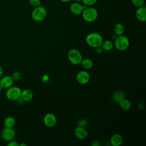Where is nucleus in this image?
I'll return each mask as SVG.
<instances>
[{"label":"nucleus","instance_id":"1","mask_svg":"<svg viewBox=\"0 0 146 146\" xmlns=\"http://www.w3.org/2000/svg\"><path fill=\"white\" fill-rule=\"evenodd\" d=\"M103 39L102 35L96 33H91L86 38V43L91 47L96 48L101 46Z\"/></svg>","mask_w":146,"mask_h":146},{"label":"nucleus","instance_id":"2","mask_svg":"<svg viewBox=\"0 0 146 146\" xmlns=\"http://www.w3.org/2000/svg\"><path fill=\"white\" fill-rule=\"evenodd\" d=\"M47 16L46 9L42 6L35 7L31 12V18L35 22L43 21Z\"/></svg>","mask_w":146,"mask_h":146},{"label":"nucleus","instance_id":"3","mask_svg":"<svg viewBox=\"0 0 146 146\" xmlns=\"http://www.w3.org/2000/svg\"><path fill=\"white\" fill-rule=\"evenodd\" d=\"M82 14L84 20L88 22H92L95 21L98 16V11L95 8L91 7H87L84 9Z\"/></svg>","mask_w":146,"mask_h":146},{"label":"nucleus","instance_id":"4","mask_svg":"<svg viewBox=\"0 0 146 146\" xmlns=\"http://www.w3.org/2000/svg\"><path fill=\"white\" fill-rule=\"evenodd\" d=\"M21 89L17 86H11L7 89L6 97L10 101H17L21 98Z\"/></svg>","mask_w":146,"mask_h":146},{"label":"nucleus","instance_id":"5","mask_svg":"<svg viewBox=\"0 0 146 146\" xmlns=\"http://www.w3.org/2000/svg\"><path fill=\"white\" fill-rule=\"evenodd\" d=\"M116 48L119 51H124L127 50L129 46V41L127 37L124 35L117 36L114 42Z\"/></svg>","mask_w":146,"mask_h":146},{"label":"nucleus","instance_id":"6","mask_svg":"<svg viewBox=\"0 0 146 146\" xmlns=\"http://www.w3.org/2000/svg\"><path fill=\"white\" fill-rule=\"evenodd\" d=\"M68 59L70 62L74 65L80 64L83 56L80 52L77 49H71L68 52Z\"/></svg>","mask_w":146,"mask_h":146},{"label":"nucleus","instance_id":"7","mask_svg":"<svg viewBox=\"0 0 146 146\" xmlns=\"http://www.w3.org/2000/svg\"><path fill=\"white\" fill-rule=\"evenodd\" d=\"M1 137L6 141H10L14 139L16 136V131L13 128L5 127L1 131Z\"/></svg>","mask_w":146,"mask_h":146},{"label":"nucleus","instance_id":"8","mask_svg":"<svg viewBox=\"0 0 146 146\" xmlns=\"http://www.w3.org/2000/svg\"><path fill=\"white\" fill-rule=\"evenodd\" d=\"M43 123L48 128L53 127L56 123V116L51 113L46 114L43 117Z\"/></svg>","mask_w":146,"mask_h":146},{"label":"nucleus","instance_id":"9","mask_svg":"<svg viewBox=\"0 0 146 146\" xmlns=\"http://www.w3.org/2000/svg\"><path fill=\"white\" fill-rule=\"evenodd\" d=\"M90 79V74L87 71L84 70L79 71L76 75V80L78 82L81 84H85L89 82Z\"/></svg>","mask_w":146,"mask_h":146},{"label":"nucleus","instance_id":"10","mask_svg":"<svg viewBox=\"0 0 146 146\" xmlns=\"http://www.w3.org/2000/svg\"><path fill=\"white\" fill-rule=\"evenodd\" d=\"M74 133L76 138L80 140H84L88 136V132L85 127L78 126L75 129Z\"/></svg>","mask_w":146,"mask_h":146},{"label":"nucleus","instance_id":"11","mask_svg":"<svg viewBox=\"0 0 146 146\" xmlns=\"http://www.w3.org/2000/svg\"><path fill=\"white\" fill-rule=\"evenodd\" d=\"M136 17L141 22H144L146 21V7L144 6L137 7L136 11Z\"/></svg>","mask_w":146,"mask_h":146},{"label":"nucleus","instance_id":"12","mask_svg":"<svg viewBox=\"0 0 146 146\" xmlns=\"http://www.w3.org/2000/svg\"><path fill=\"white\" fill-rule=\"evenodd\" d=\"M14 80L11 78V76L7 75L3 76L0 79V83L3 88L7 89L11 87L14 83Z\"/></svg>","mask_w":146,"mask_h":146},{"label":"nucleus","instance_id":"13","mask_svg":"<svg viewBox=\"0 0 146 146\" xmlns=\"http://www.w3.org/2000/svg\"><path fill=\"white\" fill-rule=\"evenodd\" d=\"M70 10L71 12L75 15H80L83 11V5L79 2H74L71 4Z\"/></svg>","mask_w":146,"mask_h":146},{"label":"nucleus","instance_id":"14","mask_svg":"<svg viewBox=\"0 0 146 146\" xmlns=\"http://www.w3.org/2000/svg\"><path fill=\"white\" fill-rule=\"evenodd\" d=\"M123 137L118 133L113 135L110 139V144L112 146H120L123 143Z\"/></svg>","mask_w":146,"mask_h":146},{"label":"nucleus","instance_id":"15","mask_svg":"<svg viewBox=\"0 0 146 146\" xmlns=\"http://www.w3.org/2000/svg\"><path fill=\"white\" fill-rule=\"evenodd\" d=\"M21 98L25 102H29L33 98V93L30 90L25 89L21 91Z\"/></svg>","mask_w":146,"mask_h":146},{"label":"nucleus","instance_id":"16","mask_svg":"<svg viewBox=\"0 0 146 146\" xmlns=\"http://www.w3.org/2000/svg\"><path fill=\"white\" fill-rule=\"evenodd\" d=\"M15 124V119L11 116L6 117L3 121V125L6 128H14Z\"/></svg>","mask_w":146,"mask_h":146},{"label":"nucleus","instance_id":"17","mask_svg":"<svg viewBox=\"0 0 146 146\" xmlns=\"http://www.w3.org/2000/svg\"><path fill=\"white\" fill-rule=\"evenodd\" d=\"M119 103L120 107L124 111H128L131 108L132 105L131 102L129 100L125 99V98L123 99L121 101H120Z\"/></svg>","mask_w":146,"mask_h":146},{"label":"nucleus","instance_id":"18","mask_svg":"<svg viewBox=\"0 0 146 146\" xmlns=\"http://www.w3.org/2000/svg\"><path fill=\"white\" fill-rule=\"evenodd\" d=\"M125 98V94L121 91H117L115 92L112 95V99L115 102L119 103L123 99Z\"/></svg>","mask_w":146,"mask_h":146},{"label":"nucleus","instance_id":"19","mask_svg":"<svg viewBox=\"0 0 146 146\" xmlns=\"http://www.w3.org/2000/svg\"><path fill=\"white\" fill-rule=\"evenodd\" d=\"M100 47H102L103 50L108 51L112 49V48L113 47V43L112 41H111L110 40H103Z\"/></svg>","mask_w":146,"mask_h":146},{"label":"nucleus","instance_id":"20","mask_svg":"<svg viewBox=\"0 0 146 146\" xmlns=\"http://www.w3.org/2000/svg\"><path fill=\"white\" fill-rule=\"evenodd\" d=\"M113 31L115 35L117 36L121 35L124 32V26L120 23H116L113 27Z\"/></svg>","mask_w":146,"mask_h":146},{"label":"nucleus","instance_id":"21","mask_svg":"<svg viewBox=\"0 0 146 146\" xmlns=\"http://www.w3.org/2000/svg\"><path fill=\"white\" fill-rule=\"evenodd\" d=\"M80 64L82 67L85 70H90L93 66V62L89 58L83 59Z\"/></svg>","mask_w":146,"mask_h":146},{"label":"nucleus","instance_id":"22","mask_svg":"<svg viewBox=\"0 0 146 146\" xmlns=\"http://www.w3.org/2000/svg\"><path fill=\"white\" fill-rule=\"evenodd\" d=\"M131 2L135 6L139 7L144 6V0H131Z\"/></svg>","mask_w":146,"mask_h":146},{"label":"nucleus","instance_id":"23","mask_svg":"<svg viewBox=\"0 0 146 146\" xmlns=\"http://www.w3.org/2000/svg\"><path fill=\"white\" fill-rule=\"evenodd\" d=\"M87 124H88V121L84 118L80 119L77 122V125L82 127H85L87 125Z\"/></svg>","mask_w":146,"mask_h":146},{"label":"nucleus","instance_id":"24","mask_svg":"<svg viewBox=\"0 0 146 146\" xmlns=\"http://www.w3.org/2000/svg\"><path fill=\"white\" fill-rule=\"evenodd\" d=\"M21 76H22V75L20 72L15 71L11 75V76L13 78V79L14 80V81H17L21 79Z\"/></svg>","mask_w":146,"mask_h":146},{"label":"nucleus","instance_id":"25","mask_svg":"<svg viewBox=\"0 0 146 146\" xmlns=\"http://www.w3.org/2000/svg\"><path fill=\"white\" fill-rule=\"evenodd\" d=\"M29 3L31 6L35 7L40 5L41 1L40 0H29Z\"/></svg>","mask_w":146,"mask_h":146},{"label":"nucleus","instance_id":"26","mask_svg":"<svg viewBox=\"0 0 146 146\" xmlns=\"http://www.w3.org/2000/svg\"><path fill=\"white\" fill-rule=\"evenodd\" d=\"M82 1L83 4L88 6L94 5L97 2V0H82Z\"/></svg>","mask_w":146,"mask_h":146},{"label":"nucleus","instance_id":"27","mask_svg":"<svg viewBox=\"0 0 146 146\" xmlns=\"http://www.w3.org/2000/svg\"><path fill=\"white\" fill-rule=\"evenodd\" d=\"M8 146H19V144L14 140H11L9 141V143L7 144Z\"/></svg>","mask_w":146,"mask_h":146},{"label":"nucleus","instance_id":"28","mask_svg":"<svg viewBox=\"0 0 146 146\" xmlns=\"http://www.w3.org/2000/svg\"><path fill=\"white\" fill-rule=\"evenodd\" d=\"M91 145L92 146H100V143L98 140H94L91 142Z\"/></svg>","mask_w":146,"mask_h":146},{"label":"nucleus","instance_id":"29","mask_svg":"<svg viewBox=\"0 0 146 146\" xmlns=\"http://www.w3.org/2000/svg\"><path fill=\"white\" fill-rule=\"evenodd\" d=\"M42 80L44 82L46 83L49 80V77L47 75H44L42 77Z\"/></svg>","mask_w":146,"mask_h":146},{"label":"nucleus","instance_id":"30","mask_svg":"<svg viewBox=\"0 0 146 146\" xmlns=\"http://www.w3.org/2000/svg\"><path fill=\"white\" fill-rule=\"evenodd\" d=\"M95 48V52L97 54H101L102 52V51H103V49L102 48V47L100 46L96 47Z\"/></svg>","mask_w":146,"mask_h":146},{"label":"nucleus","instance_id":"31","mask_svg":"<svg viewBox=\"0 0 146 146\" xmlns=\"http://www.w3.org/2000/svg\"><path fill=\"white\" fill-rule=\"evenodd\" d=\"M3 74V69L1 66H0V78L2 77V75Z\"/></svg>","mask_w":146,"mask_h":146},{"label":"nucleus","instance_id":"32","mask_svg":"<svg viewBox=\"0 0 146 146\" xmlns=\"http://www.w3.org/2000/svg\"><path fill=\"white\" fill-rule=\"evenodd\" d=\"M62 2H65V3H66V2H70V1H71V0H60Z\"/></svg>","mask_w":146,"mask_h":146},{"label":"nucleus","instance_id":"33","mask_svg":"<svg viewBox=\"0 0 146 146\" xmlns=\"http://www.w3.org/2000/svg\"><path fill=\"white\" fill-rule=\"evenodd\" d=\"M19 146H26V144L25 143H21L19 144Z\"/></svg>","mask_w":146,"mask_h":146},{"label":"nucleus","instance_id":"34","mask_svg":"<svg viewBox=\"0 0 146 146\" xmlns=\"http://www.w3.org/2000/svg\"><path fill=\"white\" fill-rule=\"evenodd\" d=\"M2 89H3V88H2V86H1V83H0V91H1Z\"/></svg>","mask_w":146,"mask_h":146},{"label":"nucleus","instance_id":"35","mask_svg":"<svg viewBox=\"0 0 146 146\" xmlns=\"http://www.w3.org/2000/svg\"><path fill=\"white\" fill-rule=\"evenodd\" d=\"M75 2H80V1H82V0H74Z\"/></svg>","mask_w":146,"mask_h":146}]
</instances>
